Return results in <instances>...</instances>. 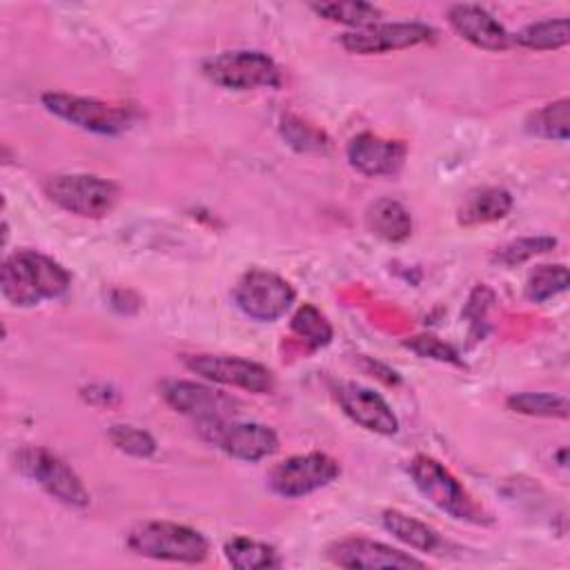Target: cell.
<instances>
[{
  "mask_svg": "<svg viewBox=\"0 0 570 570\" xmlns=\"http://www.w3.org/2000/svg\"><path fill=\"white\" fill-rule=\"evenodd\" d=\"M71 287V274L53 258L36 249L9 254L0 269L2 296L18 307L60 298Z\"/></svg>",
  "mask_w": 570,
  "mask_h": 570,
  "instance_id": "6da1fadb",
  "label": "cell"
},
{
  "mask_svg": "<svg viewBox=\"0 0 570 570\" xmlns=\"http://www.w3.org/2000/svg\"><path fill=\"white\" fill-rule=\"evenodd\" d=\"M127 548L140 557L171 563H200L209 554V543L198 530L174 521H140L131 525Z\"/></svg>",
  "mask_w": 570,
  "mask_h": 570,
  "instance_id": "7a4b0ae2",
  "label": "cell"
},
{
  "mask_svg": "<svg viewBox=\"0 0 570 570\" xmlns=\"http://www.w3.org/2000/svg\"><path fill=\"white\" fill-rule=\"evenodd\" d=\"M410 476L416 490L441 512L456 521L485 525L490 523L488 512L470 497V492L456 481V476L436 459L428 454H416L410 461Z\"/></svg>",
  "mask_w": 570,
  "mask_h": 570,
  "instance_id": "3957f363",
  "label": "cell"
},
{
  "mask_svg": "<svg viewBox=\"0 0 570 570\" xmlns=\"http://www.w3.org/2000/svg\"><path fill=\"white\" fill-rule=\"evenodd\" d=\"M42 105L60 120L100 136H118L136 120V109L120 102H107L62 91L42 94Z\"/></svg>",
  "mask_w": 570,
  "mask_h": 570,
  "instance_id": "277c9868",
  "label": "cell"
},
{
  "mask_svg": "<svg viewBox=\"0 0 570 570\" xmlns=\"http://www.w3.org/2000/svg\"><path fill=\"white\" fill-rule=\"evenodd\" d=\"M47 198L80 218H102L118 203V185L96 174H53L42 185Z\"/></svg>",
  "mask_w": 570,
  "mask_h": 570,
  "instance_id": "5b68a950",
  "label": "cell"
},
{
  "mask_svg": "<svg viewBox=\"0 0 570 570\" xmlns=\"http://www.w3.org/2000/svg\"><path fill=\"white\" fill-rule=\"evenodd\" d=\"M203 73L214 85L234 91L276 89L281 85V71L276 62L256 49H234L209 56L203 62Z\"/></svg>",
  "mask_w": 570,
  "mask_h": 570,
  "instance_id": "8992f818",
  "label": "cell"
},
{
  "mask_svg": "<svg viewBox=\"0 0 570 570\" xmlns=\"http://www.w3.org/2000/svg\"><path fill=\"white\" fill-rule=\"evenodd\" d=\"M16 468L36 481L51 499L69 508H87L89 492L80 476L53 452L40 445H27L16 452Z\"/></svg>",
  "mask_w": 570,
  "mask_h": 570,
  "instance_id": "52a82bcc",
  "label": "cell"
},
{
  "mask_svg": "<svg viewBox=\"0 0 570 570\" xmlns=\"http://www.w3.org/2000/svg\"><path fill=\"white\" fill-rule=\"evenodd\" d=\"M196 430L209 445L247 463L267 459L278 450L276 432L254 421H236L234 416L207 419L196 421Z\"/></svg>",
  "mask_w": 570,
  "mask_h": 570,
  "instance_id": "ba28073f",
  "label": "cell"
},
{
  "mask_svg": "<svg viewBox=\"0 0 570 570\" xmlns=\"http://www.w3.org/2000/svg\"><path fill=\"white\" fill-rule=\"evenodd\" d=\"M232 298L245 316L261 323H272L292 307L296 292L276 272L254 267L236 281Z\"/></svg>",
  "mask_w": 570,
  "mask_h": 570,
  "instance_id": "9c48e42d",
  "label": "cell"
},
{
  "mask_svg": "<svg viewBox=\"0 0 570 570\" xmlns=\"http://www.w3.org/2000/svg\"><path fill=\"white\" fill-rule=\"evenodd\" d=\"M341 474L336 459L323 452L294 454L276 463L267 474V485L283 499H301L325 485Z\"/></svg>",
  "mask_w": 570,
  "mask_h": 570,
  "instance_id": "30bf717a",
  "label": "cell"
},
{
  "mask_svg": "<svg viewBox=\"0 0 570 570\" xmlns=\"http://www.w3.org/2000/svg\"><path fill=\"white\" fill-rule=\"evenodd\" d=\"M185 367L200 379L218 385L238 387L252 394H267L274 390V374L249 358L232 354H189L183 358Z\"/></svg>",
  "mask_w": 570,
  "mask_h": 570,
  "instance_id": "8fae6325",
  "label": "cell"
},
{
  "mask_svg": "<svg viewBox=\"0 0 570 570\" xmlns=\"http://www.w3.org/2000/svg\"><path fill=\"white\" fill-rule=\"evenodd\" d=\"M327 559L350 570H410L425 568V561L410 552L365 537H343L327 546Z\"/></svg>",
  "mask_w": 570,
  "mask_h": 570,
  "instance_id": "7c38bea8",
  "label": "cell"
},
{
  "mask_svg": "<svg viewBox=\"0 0 570 570\" xmlns=\"http://www.w3.org/2000/svg\"><path fill=\"white\" fill-rule=\"evenodd\" d=\"M436 31L425 22H376L363 29H352L341 36V45L350 53H385L416 47L434 40Z\"/></svg>",
  "mask_w": 570,
  "mask_h": 570,
  "instance_id": "4fadbf2b",
  "label": "cell"
},
{
  "mask_svg": "<svg viewBox=\"0 0 570 570\" xmlns=\"http://www.w3.org/2000/svg\"><path fill=\"white\" fill-rule=\"evenodd\" d=\"M160 394L171 410H176L185 416H191L196 421L236 416V412L240 407V403L234 396H229L212 385L185 381V379L165 381Z\"/></svg>",
  "mask_w": 570,
  "mask_h": 570,
  "instance_id": "5bb4252c",
  "label": "cell"
},
{
  "mask_svg": "<svg viewBox=\"0 0 570 570\" xmlns=\"http://www.w3.org/2000/svg\"><path fill=\"white\" fill-rule=\"evenodd\" d=\"M334 394L341 410L363 430L383 436H392L399 432L396 414L392 412L390 403L372 387L354 381H343L334 387Z\"/></svg>",
  "mask_w": 570,
  "mask_h": 570,
  "instance_id": "9a60e30c",
  "label": "cell"
},
{
  "mask_svg": "<svg viewBox=\"0 0 570 570\" xmlns=\"http://www.w3.org/2000/svg\"><path fill=\"white\" fill-rule=\"evenodd\" d=\"M345 154L352 169L370 178H381L401 171L407 156V147L403 140H392L363 131L347 142Z\"/></svg>",
  "mask_w": 570,
  "mask_h": 570,
  "instance_id": "2e32d148",
  "label": "cell"
},
{
  "mask_svg": "<svg viewBox=\"0 0 570 570\" xmlns=\"http://www.w3.org/2000/svg\"><path fill=\"white\" fill-rule=\"evenodd\" d=\"M448 22L463 40L485 51H503L512 42L505 27L481 4H452L448 9Z\"/></svg>",
  "mask_w": 570,
  "mask_h": 570,
  "instance_id": "e0dca14e",
  "label": "cell"
},
{
  "mask_svg": "<svg viewBox=\"0 0 570 570\" xmlns=\"http://www.w3.org/2000/svg\"><path fill=\"white\" fill-rule=\"evenodd\" d=\"M512 209V196L503 187H476L470 189L459 207H456V220L463 227H474V225H485L501 220L510 214Z\"/></svg>",
  "mask_w": 570,
  "mask_h": 570,
  "instance_id": "ac0fdd59",
  "label": "cell"
},
{
  "mask_svg": "<svg viewBox=\"0 0 570 570\" xmlns=\"http://www.w3.org/2000/svg\"><path fill=\"white\" fill-rule=\"evenodd\" d=\"M367 229L385 243H403L412 234L410 212L392 198H379L365 209Z\"/></svg>",
  "mask_w": 570,
  "mask_h": 570,
  "instance_id": "d6986e66",
  "label": "cell"
},
{
  "mask_svg": "<svg viewBox=\"0 0 570 570\" xmlns=\"http://www.w3.org/2000/svg\"><path fill=\"white\" fill-rule=\"evenodd\" d=\"M381 521H383V528L392 537H396L401 543H405L419 552H434L441 546V537L434 528H430L428 523H423L396 508L383 510Z\"/></svg>",
  "mask_w": 570,
  "mask_h": 570,
  "instance_id": "ffe728a7",
  "label": "cell"
},
{
  "mask_svg": "<svg viewBox=\"0 0 570 570\" xmlns=\"http://www.w3.org/2000/svg\"><path fill=\"white\" fill-rule=\"evenodd\" d=\"M523 125L530 136L566 142L570 136V100L559 98L541 109H534Z\"/></svg>",
  "mask_w": 570,
  "mask_h": 570,
  "instance_id": "44dd1931",
  "label": "cell"
},
{
  "mask_svg": "<svg viewBox=\"0 0 570 570\" xmlns=\"http://www.w3.org/2000/svg\"><path fill=\"white\" fill-rule=\"evenodd\" d=\"M223 552H225V559L238 570H265V568L281 566L278 552L272 546L249 537H240V534L225 541Z\"/></svg>",
  "mask_w": 570,
  "mask_h": 570,
  "instance_id": "7402d4cb",
  "label": "cell"
},
{
  "mask_svg": "<svg viewBox=\"0 0 570 570\" xmlns=\"http://www.w3.org/2000/svg\"><path fill=\"white\" fill-rule=\"evenodd\" d=\"M517 45L534 51L561 49L570 40V20L568 18H548L525 24L512 38Z\"/></svg>",
  "mask_w": 570,
  "mask_h": 570,
  "instance_id": "603a6c76",
  "label": "cell"
},
{
  "mask_svg": "<svg viewBox=\"0 0 570 570\" xmlns=\"http://www.w3.org/2000/svg\"><path fill=\"white\" fill-rule=\"evenodd\" d=\"M312 11H316L321 18L347 24L352 29H363L370 24H376L381 18V9L361 2V0H345V2H314Z\"/></svg>",
  "mask_w": 570,
  "mask_h": 570,
  "instance_id": "cb8c5ba5",
  "label": "cell"
},
{
  "mask_svg": "<svg viewBox=\"0 0 570 570\" xmlns=\"http://www.w3.org/2000/svg\"><path fill=\"white\" fill-rule=\"evenodd\" d=\"M505 405L517 414L541 419H566L570 410L566 396L550 392H519L508 396Z\"/></svg>",
  "mask_w": 570,
  "mask_h": 570,
  "instance_id": "d4e9b609",
  "label": "cell"
},
{
  "mask_svg": "<svg viewBox=\"0 0 570 570\" xmlns=\"http://www.w3.org/2000/svg\"><path fill=\"white\" fill-rule=\"evenodd\" d=\"M278 131H281L283 140H285L292 149H296V151H301V154H323V151H327L330 145H332L330 138H327V134H325L323 129H318V127L309 125L307 120H303V118H298V116H292V114H287V116L281 118Z\"/></svg>",
  "mask_w": 570,
  "mask_h": 570,
  "instance_id": "484cf974",
  "label": "cell"
},
{
  "mask_svg": "<svg viewBox=\"0 0 570 570\" xmlns=\"http://www.w3.org/2000/svg\"><path fill=\"white\" fill-rule=\"evenodd\" d=\"M289 327L312 350H321V347L330 345L332 336H334V330H332L330 321L325 318V314L321 309H316L314 305H309V303H303L294 312V316L289 321Z\"/></svg>",
  "mask_w": 570,
  "mask_h": 570,
  "instance_id": "4316f807",
  "label": "cell"
},
{
  "mask_svg": "<svg viewBox=\"0 0 570 570\" xmlns=\"http://www.w3.org/2000/svg\"><path fill=\"white\" fill-rule=\"evenodd\" d=\"M554 247H557V238H552V236H523V238H514V240L497 247L492 252L490 261L501 267H514V265H521L539 254H548Z\"/></svg>",
  "mask_w": 570,
  "mask_h": 570,
  "instance_id": "83f0119b",
  "label": "cell"
},
{
  "mask_svg": "<svg viewBox=\"0 0 570 570\" xmlns=\"http://www.w3.org/2000/svg\"><path fill=\"white\" fill-rule=\"evenodd\" d=\"M568 283H570V276H568L566 265H561V263L537 265L525 281V298L532 303H543V301L566 292Z\"/></svg>",
  "mask_w": 570,
  "mask_h": 570,
  "instance_id": "f1b7e54d",
  "label": "cell"
},
{
  "mask_svg": "<svg viewBox=\"0 0 570 570\" xmlns=\"http://www.w3.org/2000/svg\"><path fill=\"white\" fill-rule=\"evenodd\" d=\"M109 441L116 450L136 456V459H147L156 452V441L147 430H140L129 423H116L109 428Z\"/></svg>",
  "mask_w": 570,
  "mask_h": 570,
  "instance_id": "f546056e",
  "label": "cell"
},
{
  "mask_svg": "<svg viewBox=\"0 0 570 570\" xmlns=\"http://www.w3.org/2000/svg\"><path fill=\"white\" fill-rule=\"evenodd\" d=\"M403 345L407 350H412L414 354L423 356V358H434V361H441V363L461 365L456 350L452 345L443 343L441 338H436L434 334H416V336L407 338Z\"/></svg>",
  "mask_w": 570,
  "mask_h": 570,
  "instance_id": "4dcf8cb0",
  "label": "cell"
}]
</instances>
